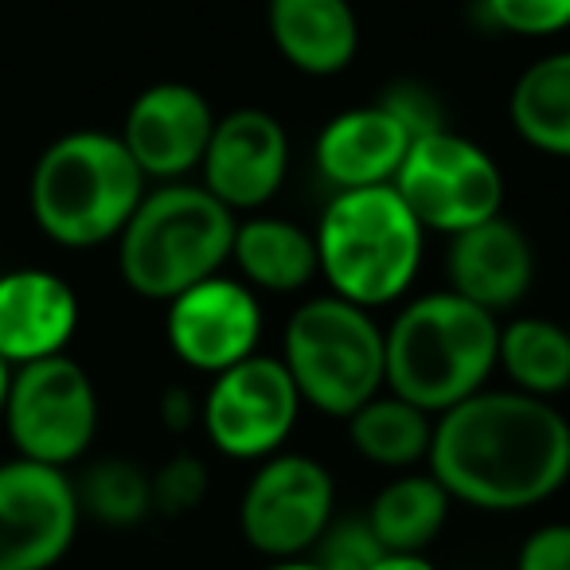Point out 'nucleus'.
Returning <instances> with one entry per match:
<instances>
[{
  "mask_svg": "<svg viewBox=\"0 0 570 570\" xmlns=\"http://www.w3.org/2000/svg\"><path fill=\"white\" fill-rule=\"evenodd\" d=\"M430 473L476 512H528L570 476V422L551 399L476 391L434 419Z\"/></svg>",
  "mask_w": 570,
  "mask_h": 570,
  "instance_id": "f257e3e1",
  "label": "nucleus"
},
{
  "mask_svg": "<svg viewBox=\"0 0 570 570\" xmlns=\"http://www.w3.org/2000/svg\"><path fill=\"white\" fill-rule=\"evenodd\" d=\"M387 336V391L442 414L484 391L497 372L500 321L453 289L422 294L399 309Z\"/></svg>",
  "mask_w": 570,
  "mask_h": 570,
  "instance_id": "f03ea898",
  "label": "nucleus"
},
{
  "mask_svg": "<svg viewBox=\"0 0 570 570\" xmlns=\"http://www.w3.org/2000/svg\"><path fill=\"white\" fill-rule=\"evenodd\" d=\"M145 173L118 134L71 129L40 153L28 184L32 219L51 243L87 250L121 235L145 199Z\"/></svg>",
  "mask_w": 570,
  "mask_h": 570,
  "instance_id": "7ed1b4c3",
  "label": "nucleus"
},
{
  "mask_svg": "<svg viewBox=\"0 0 570 570\" xmlns=\"http://www.w3.org/2000/svg\"><path fill=\"white\" fill-rule=\"evenodd\" d=\"M313 238L328 294L360 309H383L411 294L426 250V227L395 184L333 191Z\"/></svg>",
  "mask_w": 570,
  "mask_h": 570,
  "instance_id": "20e7f679",
  "label": "nucleus"
},
{
  "mask_svg": "<svg viewBox=\"0 0 570 570\" xmlns=\"http://www.w3.org/2000/svg\"><path fill=\"white\" fill-rule=\"evenodd\" d=\"M235 212L204 184L173 180L145 191L118 235L121 282L145 302H173L230 262Z\"/></svg>",
  "mask_w": 570,
  "mask_h": 570,
  "instance_id": "39448f33",
  "label": "nucleus"
},
{
  "mask_svg": "<svg viewBox=\"0 0 570 570\" xmlns=\"http://www.w3.org/2000/svg\"><path fill=\"white\" fill-rule=\"evenodd\" d=\"M282 364L305 406L328 419H352L387 387V336L372 309L325 294L297 305L289 317Z\"/></svg>",
  "mask_w": 570,
  "mask_h": 570,
  "instance_id": "423d86ee",
  "label": "nucleus"
},
{
  "mask_svg": "<svg viewBox=\"0 0 570 570\" xmlns=\"http://www.w3.org/2000/svg\"><path fill=\"white\" fill-rule=\"evenodd\" d=\"M0 422L17 445V458L56 469L75 465L98 434L95 380L67 352L12 367Z\"/></svg>",
  "mask_w": 570,
  "mask_h": 570,
  "instance_id": "0eeeda50",
  "label": "nucleus"
},
{
  "mask_svg": "<svg viewBox=\"0 0 570 570\" xmlns=\"http://www.w3.org/2000/svg\"><path fill=\"white\" fill-rule=\"evenodd\" d=\"M395 191L414 212V219L438 235H458L465 227L492 219L504 207V173L489 149L442 129L411 141L395 173Z\"/></svg>",
  "mask_w": 570,
  "mask_h": 570,
  "instance_id": "6e6552de",
  "label": "nucleus"
},
{
  "mask_svg": "<svg viewBox=\"0 0 570 570\" xmlns=\"http://www.w3.org/2000/svg\"><path fill=\"white\" fill-rule=\"evenodd\" d=\"M336 512V481L309 453L258 461L238 500V531L269 562L305 559Z\"/></svg>",
  "mask_w": 570,
  "mask_h": 570,
  "instance_id": "1a4fd4ad",
  "label": "nucleus"
},
{
  "mask_svg": "<svg viewBox=\"0 0 570 570\" xmlns=\"http://www.w3.org/2000/svg\"><path fill=\"white\" fill-rule=\"evenodd\" d=\"M302 395L282 356H246L243 364L212 375L199 399V426L207 442L230 461H266L285 450L302 419Z\"/></svg>",
  "mask_w": 570,
  "mask_h": 570,
  "instance_id": "9d476101",
  "label": "nucleus"
},
{
  "mask_svg": "<svg viewBox=\"0 0 570 570\" xmlns=\"http://www.w3.org/2000/svg\"><path fill=\"white\" fill-rule=\"evenodd\" d=\"M79 492L67 469L12 458L0 465V570H51L79 535Z\"/></svg>",
  "mask_w": 570,
  "mask_h": 570,
  "instance_id": "9b49d317",
  "label": "nucleus"
},
{
  "mask_svg": "<svg viewBox=\"0 0 570 570\" xmlns=\"http://www.w3.org/2000/svg\"><path fill=\"white\" fill-rule=\"evenodd\" d=\"M165 336L184 367L219 375L258 352L262 297L243 277L212 274L168 302Z\"/></svg>",
  "mask_w": 570,
  "mask_h": 570,
  "instance_id": "f8f14e48",
  "label": "nucleus"
},
{
  "mask_svg": "<svg viewBox=\"0 0 570 570\" xmlns=\"http://www.w3.org/2000/svg\"><path fill=\"white\" fill-rule=\"evenodd\" d=\"M204 188L230 212H258L282 191L289 173V134L269 110L243 106L215 118L199 160Z\"/></svg>",
  "mask_w": 570,
  "mask_h": 570,
  "instance_id": "ddd939ff",
  "label": "nucleus"
},
{
  "mask_svg": "<svg viewBox=\"0 0 570 570\" xmlns=\"http://www.w3.org/2000/svg\"><path fill=\"white\" fill-rule=\"evenodd\" d=\"M215 114L212 102L188 82H153L129 102L121 121V145L145 180L173 184L196 173L212 141Z\"/></svg>",
  "mask_w": 570,
  "mask_h": 570,
  "instance_id": "4468645a",
  "label": "nucleus"
},
{
  "mask_svg": "<svg viewBox=\"0 0 570 570\" xmlns=\"http://www.w3.org/2000/svg\"><path fill=\"white\" fill-rule=\"evenodd\" d=\"M450 238L445 274H450L453 294L489 309L492 317L515 309L528 297L535 282V250L520 223L500 212Z\"/></svg>",
  "mask_w": 570,
  "mask_h": 570,
  "instance_id": "2eb2a0df",
  "label": "nucleus"
},
{
  "mask_svg": "<svg viewBox=\"0 0 570 570\" xmlns=\"http://www.w3.org/2000/svg\"><path fill=\"white\" fill-rule=\"evenodd\" d=\"M79 328V297L67 277L40 266L0 274V360L24 367L59 356Z\"/></svg>",
  "mask_w": 570,
  "mask_h": 570,
  "instance_id": "dca6fc26",
  "label": "nucleus"
},
{
  "mask_svg": "<svg viewBox=\"0 0 570 570\" xmlns=\"http://www.w3.org/2000/svg\"><path fill=\"white\" fill-rule=\"evenodd\" d=\"M406 149H411V134L380 102H367L325 121L313 145V160L336 191H348L391 184Z\"/></svg>",
  "mask_w": 570,
  "mask_h": 570,
  "instance_id": "f3484780",
  "label": "nucleus"
},
{
  "mask_svg": "<svg viewBox=\"0 0 570 570\" xmlns=\"http://www.w3.org/2000/svg\"><path fill=\"white\" fill-rule=\"evenodd\" d=\"M266 28L277 56L313 79L348 71L360 51V20L348 0H269Z\"/></svg>",
  "mask_w": 570,
  "mask_h": 570,
  "instance_id": "a211bd4d",
  "label": "nucleus"
},
{
  "mask_svg": "<svg viewBox=\"0 0 570 570\" xmlns=\"http://www.w3.org/2000/svg\"><path fill=\"white\" fill-rule=\"evenodd\" d=\"M230 262L254 294H297L321 274L317 238L277 215L238 219Z\"/></svg>",
  "mask_w": 570,
  "mask_h": 570,
  "instance_id": "6ab92c4d",
  "label": "nucleus"
},
{
  "mask_svg": "<svg viewBox=\"0 0 570 570\" xmlns=\"http://www.w3.org/2000/svg\"><path fill=\"white\" fill-rule=\"evenodd\" d=\"M508 118L531 149L570 160V51L535 59L515 79Z\"/></svg>",
  "mask_w": 570,
  "mask_h": 570,
  "instance_id": "aec40b11",
  "label": "nucleus"
},
{
  "mask_svg": "<svg viewBox=\"0 0 570 570\" xmlns=\"http://www.w3.org/2000/svg\"><path fill=\"white\" fill-rule=\"evenodd\" d=\"M348 422V442L367 465L380 469H414L419 461H426L430 442H434V414H426L422 406L399 399L395 391L375 395L360 406Z\"/></svg>",
  "mask_w": 570,
  "mask_h": 570,
  "instance_id": "412c9836",
  "label": "nucleus"
},
{
  "mask_svg": "<svg viewBox=\"0 0 570 570\" xmlns=\"http://www.w3.org/2000/svg\"><path fill=\"white\" fill-rule=\"evenodd\" d=\"M450 492L430 473H403L372 497L367 523L387 551H426L450 520Z\"/></svg>",
  "mask_w": 570,
  "mask_h": 570,
  "instance_id": "4be33fe9",
  "label": "nucleus"
},
{
  "mask_svg": "<svg viewBox=\"0 0 570 570\" xmlns=\"http://www.w3.org/2000/svg\"><path fill=\"white\" fill-rule=\"evenodd\" d=\"M497 367L512 380V391L554 399L570 387V333L543 317H515L500 325Z\"/></svg>",
  "mask_w": 570,
  "mask_h": 570,
  "instance_id": "5701e85b",
  "label": "nucleus"
},
{
  "mask_svg": "<svg viewBox=\"0 0 570 570\" xmlns=\"http://www.w3.org/2000/svg\"><path fill=\"white\" fill-rule=\"evenodd\" d=\"M75 492H79L82 512H90L98 523H110V528H134L145 515H153V481L137 461H98L75 484Z\"/></svg>",
  "mask_w": 570,
  "mask_h": 570,
  "instance_id": "b1692460",
  "label": "nucleus"
},
{
  "mask_svg": "<svg viewBox=\"0 0 570 570\" xmlns=\"http://www.w3.org/2000/svg\"><path fill=\"white\" fill-rule=\"evenodd\" d=\"M492 32L543 40L570 28V0H476Z\"/></svg>",
  "mask_w": 570,
  "mask_h": 570,
  "instance_id": "393cba45",
  "label": "nucleus"
},
{
  "mask_svg": "<svg viewBox=\"0 0 570 570\" xmlns=\"http://www.w3.org/2000/svg\"><path fill=\"white\" fill-rule=\"evenodd\" d=\"M383 554H387V547L380 543L367 515H348V520L333 515L325 535L313 547V562H321L325 570H372Z\"/></svg>",
  "mask_w": 570,
  "mask_h": 570,
  "instance_id": "a878e982",
  "label": "nucleus"
},
{
  "mask_svg": "<svg viewBox=\"0 0 570 570\" xmlns=\"http://www.w3.org/2000/svg\"><path fill=\"white\" fill-rule=\"evenodd\" d=\"M153 481V512L160 515H188L204 504L207 497V465L191 453H176L168 458L157 473H149Z\"/></svg>",
  "mask_w": 570,
  "mask_h": 570,
  "instance_id": "bb28decb",
  "label": "nucleus"
},
{
  "mask_svg": "<svg viewBox=\"0 0 570 570\" xmlns=\"http://www.w3.org/2000/svg\"><path fill=\"white\" fill-rule=\"evenodd\" d=\"M375 102H380L383 110H387L391 118H395L399 126H403L406 134H411V141L450 129V118H445L442 98H438L434 90H430L426 82H419V79H399V82H391V87L383 90V95L375 98Z\"/></svg>",
  "mask_w": 570,
  "mask_h": 570,
  "instance_id": "cd10ccee",
  "label": "nucleus"
},
{
  "mask_svg": "<svg viewBox=\"0 0 570 570\" xmlns=\"http://www.w3.org/2000/svg\"><path fill=\"white\" fill-rule=\"evenodd\" d=\"M515 570H570V523H543L520 543Z\"/></svg>",
  "mask_w": 570,
  "mask_h": 570,
  "instance_id": "c85d7f7f",
  "label": "nucleus"
},
{
  "mask_svg": "<svg viewBox=\"0 0 570 570\" xmlns=\"http://www.w3.org/2000/svg\"><path fill=\"white\" fill-rule=\"evenodd\" d=\"M160 422H165L168 430H188V426H196L199 422V403L191 399V391H184V387H168L165 391V399H160Z\"/></svg>",
  "mask_w": 570,
  "mask_h": 570,
  "instance_id": "c756f323",
  "label": "nucleus"
},
{
  "mask_svg": "<svg viewBox=\"0 0 570 570\" xmlns=\"http://www.w3.org/2000/svg\"><path fill=\"white\" fill-rule=\"evenodd\" d=\"M372 570H438L422 551H387Z\"/></svg>",
  "mask_w": 570,
  "mask_h": 570,
  "instance_id": "7c9ffc66",
  "label": "nucleus"
},
{
  "mask_svg": "<svg viewBox=\"0 0 570 570\" xmlns=\"http://www.w3.org/2000/svg\"><path fill=\"white\" fill-rule=\"evenodd\" d=\"M262 570H325V567L313 559H282V562H269V567H262Z\"/></svg>",
  "mask_w": 570,
  "mask_h": 570,
  "instance_id": "2f4dec72",
  "label": "nucleus"
},
{
  "mask_svg": "<svg viewBox=\"0 0 570 570\" xmlns=\"http://www.w3.org/2000/svg\"><path fill=\"white\" fill-rule=\"evenodd\" d=\"M9 380H12V367L0 360V414H4V395H9Z\"/></svg>",
  "mask_w": 570,
  "mask_h": 570,
  "instance_id": "473e14b6",
  "label": "nucleus"
},
{
  "mask_svg": "<svg viewBox=\"0 0 570 570\" xmlns=\"http://www.w3.org/2000/svg\"><path fill=\"white\" fill-rule=\"evenodd\" d=\"M567 333H570V325H567Z\"/></svg>",
  "mask_w": 570,
  "mask_h": 570,
  "instance_id": "72a5a7b5",
  "label": "nucleus"
}]
</instances>
